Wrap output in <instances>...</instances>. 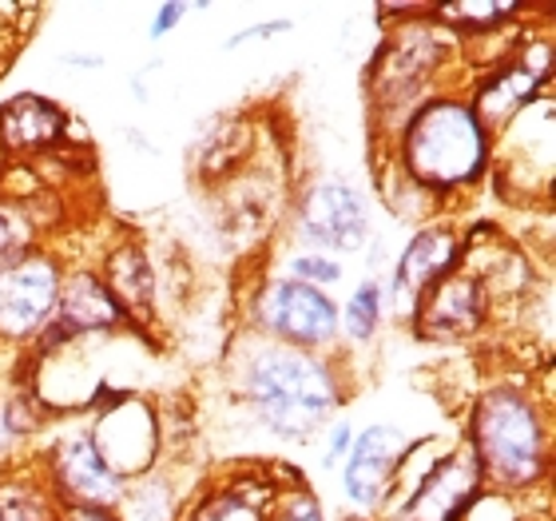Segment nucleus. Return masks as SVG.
<instances>
[{"instance_id":"nucleus-18","label":"nucleus","mask_w":556,"mask_h":521,"mask_svg":"<svg viewBox=\"0 0 556 521\" xmlns=\"http://www.w3.org/2000/svg\"><path fill=\"white\" fill-rule=\"evenodd\" d=\"M195 521H258V510L251 506V501H243V498H215V501H207L203 510H199V518Z\"/></svg>"},{"instance_id":"nucleus-1","label":"nucleus","mask_w":556,"mask_h":521,"mask_svg":"<svg viewBox=\"0 0 556 521\" xmlns=\"http://www.w3.org/2000/svg\"><path fill=\"white\" fill-rule=\"evenodd\" d=\"M251 394L267 426L287 438L314 434L334 410V383L326 379V371L290 350L263 355L251 367Z\"/></svg>"},{"instance_id":"nucleus-11","label":"nucleus","mask_w":556,"mask_h":521,"mask_svg":"<svg viewBox=\"0 0 556 521\" xmlns=\"http://www.w3.org/2000/svg\"><path fill=\"white\" fill-rule=\"evenodd\" d=\"M453 256H457V239H453L450 232H421L414 244L406 247L402 263H397L394 295L402 302L414 299L417 290L429 287V283L453 263Z\"/></svg>"},{"instance_id":"nucleus-4","label":"nucleus","mask_w":556,"mask_h":521,"mask_svg":"<svg viewBox=\"0 0 556 521\" xmlns=\"http://www.w3.org/2000/svg\"><path fill=\"white\" fill-rule=\"evenodd\" d=\"M56 302V266L45 259H21L0 271V331L24 335L45 323Z\"/></svg>"},{"instance_id":"nucleus-19","label":"nucleus","mask_w":556,"mask_h":521,"mask_svg":"<svg viewBox=\"0 0 556 521\" xmlns=\"http://www.w3.org/2000/svg\"><path fill=\"white\" fill-rule=\"evenodd\" d=\"M24 244V223L12 211H0V263L16 256V247Z\"/></svg>"},{"instance_id":"nucleus-6","label":"nucleus","mask_w":556,"mask_h":521,"mask_svg":"<svg viewBox=\"0 0 556 521\" xmlns=\"http://www.w3.org/2000/svg\"><path fill=\"white\" fill-rule=\"evenodd\" d=\"M263 314L278 335L294 338V343H318L338 323L334 302L318 295L314 287H306V283H278L263 302Z\"/></svg>"},{"instance_id":"nucleus-5","label":"nucleus","mask_w":556,"mask_h":521,"mask_svg":"<svg viewBox=\"0 0 556 521\" xmlns=\"http://www.w3.org/2000/svg\"><path fill=\"white\" fill-rule=\"evenodd\" d=\"M485 314V295L481 283L469 275H453L433 287L421 314H417V335L429 343H457V338L473 335Z\"/></svg>"},{"instance_id":"nucleus-17","label":"nucleus","mask_w":556,"mask_h":521,"mask_svg":"<svg viewBox=\"0 0 556 521\" xmlns=\"http://www.w3.org/2000/svg\"><path fill=\"white\" fill-rule=\"evenodd\" d=\"M505 12H513V4H481V0H473V4H445V9H438L441 21H457V24H473V28H489L493 21H501Z\"/></svg>"},{"instance_id":"nucleus-7","label":"nucleus","mask_w":556,"mask_h":521,"mask_svg":"<svg viewBox=\"0 0 556 521\" xmlns=\"http://www.w3.org/2000/svg\"><path fill=\"white\" fill-rule=\"evenodd\" d=\"M477 489V458L473 454H453L426 477L417 498L406 506L409 521H453L473 501Z\"/></svg>"},{"instance_id":"nucleus-2","label":"nucleus","mask_w":556,"mask_h":521,"mask_svg":"<svg viewBox=\"0 0 556 521\" xmlns=\"http://www.w3.org/2000/svg\"><path fill=\"white\" fill-rule=\"evenodd\" d=\"M473 438L481 466L505 486H529L545 466L541 422H536V410L525 402L521 394H489L477 410Z\"/></svg>"},{"instance_id":"nucleus-21","label":"nucleus","mask_w":556,"mask_h":521,"mask_svg":"<svg viewBox=\"0 0 556 521\" xmlns=\"http://www.w3.org/2000/svg\"><path fill=\"white\" fill-rule=\"evenodd\" d=\"M278 521H323V518H318V510H314L311 498H299V501H290Z\"/></svg>"},{"instance_id":"nucleus-13","label":"nucleus","mask_w":556,"mask_h":521,"mask_svg":"<svg viewBox=\"0 0 556 521\" xmlns=\"http://www.w3.org/2000/svg\"><path fill=\"white\" fill-rule=\"evenodd\" d=\"M60 319H64L72 331H100V326L116 323L119 307L96 278H76V283H68V290H64Z\"/></svg>"},{"instance_id":"nucleus-15","label":"nucleus","mask_w":556,"mask_h":521,"mask_svg":"<svg viewBox=\"0 0 556 521\" xmlns=\"http://www.w3.org/2000/svg\"><path fill=\"white\" fill-rule=\"evenodd\" d=\"M536 88V76L533 72H505L497 84H489L485 92H481V116L489 120H501L509 116L513 108L525 104Z\"/></svg>"},{"instance_id":"nucleus-23","label":"nucleus","mask_w":556,"mask_h":521,"mask_svg":"<svg viewBox=\"0 0 556 521\" xmlns=\"http://www.w3.org/2000/svg\"><path fill=\"white\" fill-rule=\"evenodd\" d=\"M179 16H184V4H167V9L160 12V21H155V28H151V33L163 36V33H167V28H172L175 21H179Z\"/></svg>"},{"instance_id":"nucleus-12","label":"nucleus","mask_w":556,"mask_h":521,"mask_svg":"<svg viewBox=\"0 0 556 521\" xmlns=\"http://www.w3.org/2000/svg\"><path fill=\"white\" fill-rule=\"evenodd\" d=\"M60 132V112L36 96H21L0 112V139L9 151L24 148H45L48 139H56Z\"/></svg>"},{"instance_id":"nucleus-24","label":"nucleus","mask_w":556,"mask_h":521,"mask_svg":"<svg viewBox=\"0 0 556 521\" xmlns=\"http://www.w3.org/2000/svg\"><path fill=\"white\" fill-rule=\"evenodd\" d=\"M68 521H112L104 510H88V506H80V510H72Z\"/></svg>"},{"instance_id":"nucleus-22","label":"nucleus","mask_w":556,"mask_h":521,"mask_svg":"<svg viewBox=\"0 0 556 521\" xmlns=\"http://www.w3.org/2000/svg\"><path fill=\"white\" fill-rule=\"evenodd\" d=\"M299 275H311V278H338V266L334 263H323V259H299Z\"/></svg>"},{"instance_id":"nucleus-14","label":"nucleus","mask_w":556,"mask_h":521,"mask_svg":"<svg viewBox=\"0 0 556 521\" xmlns=\"http://www.w3.org/2000/svg\"><path fill=\"white\" fill-rule=\"evenodd\" d=\"M112 287L128 311H148L151 302V266L139 251H119L112 256Z\"/></svg>"},{"instance_id":"nucleus-9","label":"nucleus","mask_w":556,"mask_h":521,"mask_svg":"<svg viewBox=\"0 0 556 521\" xmlns=\"http://www.w3.org/2000/svg\"><path fill=\"white\" fill-rule=\"evenodd\" d=\"M402 454H406V438L397 430L370 426L362 434L358 446H354V458H350V470H346V489L358 501H378L382 489L390 486Z\"/></svg>"},{"instance_id":"nucleus-3","label":"nucleus","mask_w":556,"mask_h":521,"mask_svg":"<svg viewBox=\"0 0 556 521\" xmlns=\"http://www.w3.org/2000/svg\"><path fill=\"white\" fill-rule=\"evenodd\" d=\"M406 160L417 179L433 187H453L473 179L485 160V136L477 112L462 104H433L421 112L406 139Z\"/></svg>"},{"instance_id":"nucleus-8","label":"nucleus","mask_w":556,"mask_h":521,"mask_svg":"<svg viewBox=\"0 0 556 521\" xmlns=\"http://www.w3.org/2000/svg\"><path fill=\"white\" fill-rule=\"evenodd\" d=\"M306 235L323 247H354L366 232L358 196L342 184H323L306 199Z\"/></svg>"},{"instance_id":"nucleus-16","label":"nucleus","mask_w":556,"mask_h":521,"mask_svg":"<svg viewBox=\"0 0 556 521\" xmlns=\"http://www.w3.org/2000/svg\"><path fill=\"white\" fill-rule=\"evenodd\" d=\"M346 326H350V335H358V338L374 335V326H378V287H374V283H366V287L350 299Z\"/></svg>"},{"instance_id":"nucleus-10","label":"nucleus","mask_w":556,"mask_h":521,"mask_svg":"<svg viewBox=\"0 0 556 521\" xmlns=\"http://www.w3.org/2000/svg\"><path fill=\"white\" fill-rule=\"evenodd\" d=\"M56 474L72 498L84 501L88 510H100L104 501L119 494V477L112 474V466L104 462V454L96 450L92 442H68L56 454Z\"/></svg>"},{"instance_id":"nucleus-20","label":"nucleus","mask_w":556,"mask_h":521,"mask_svg":"<svg viewBox=\"0 0 556 521\" xmlns=\"http://www.w3.org/2000/svg\"><path fill=\"white\" fill-rule=\"evenodd\" d=\"M0 521H45V510L33 501H0Z\"/></svg>"}]
</instances>
